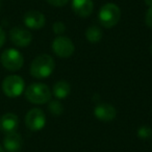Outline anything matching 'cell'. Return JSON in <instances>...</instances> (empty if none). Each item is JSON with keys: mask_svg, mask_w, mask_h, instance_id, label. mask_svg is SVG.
<instances>
[{"mask_svg": "<svg viewBox=\"0 0 152 152\" xmlns=\"http://www.w3.org/2000/svg\"><path fill=\"white\" fill-rule=\"evenodd\" d=\"M52 29H53V31H54V34H64V32H65L66 26H65V24H64L63 22H55V23L53 24Z\"/></svg>", "mask_w": 152, "mask_h": 152, "instance_id": "cell-18", "label": "cell"}, {"mask_svg": "<svg viewBox=\"0 0 152 152\" xmlns=\"http://www.w3.org/2000/svg\"><path fill=\"white\" fill-rule=\"evenodd\" d=\"M25 97L31 103L44 104L50 101L51 92L50 89L44 83H34L28 86V88L25 90Z\"/></svg>", "mask_w": 152, "mask_h": 152, "instance_id": "cell-2", "label": "cell"}, {"mask_svg": "<svg viewBox=\"0 0 152 152\" xmlns=\"http://www.w3.org/2000/svg\"><path fill=\"white\" fill-rule=\"evenodd\" d=\"M22 148V137L16 131L5 134L3 139V149L7 152H19Z\"/></svg>", "mask_w": 152, "mask_h": 152, "instance_id": "cell-12", "label": "cell"}, {"mask_svg": "<svg viewBox=\"0 0 152 152\" xmlns=\"http://www.w3.org/2000/svg\"><path fill=\"white\" fill-rule=\"evenodd\" d=\"M72 9L77 16L85 18L93 13L94 3L92 0H73Z\"/></svg>", "mask_w": 152, "mask_h": 152, "instance_id": "cell-13", "label": "cell"}, {"mask_svg": "<svg viewBox=\"0 0 152 152\" xmlns=\"http://www.w3.org/2000/svg\"><path fill=\"white\" fill-rule=\"evenodd\" d=\"M52 50L59 57L68 58L74 53L75 47L69 38L64 36H59L52 42Z\"/></svg>", "mask_w": 152, "mask_h": 152, "instance_id": "cell-6", "label": "cell"}, {"mask_svg": "<svg viewBox=\"0 0 152 152\" xmlns=\"http://www.w3.org/2000/svg\"><path fill=\"white\" fill-rule=\"evenodd\" d=\"M23 21L24 24L31 29H40L46 23L45 16L41 12L34 11V10H31V11H28L27 13H25L23 17Z\"/></svg>", "mask_w": 152, "mask_h": 152, "instance_id": "cell-9", "label": "cell"}, {"mask_svg": "<svg viewBox=\"0 0 152 152\" xmlns=\"http://www.w3.org/2000/svg\"><path fill=\"white\" fill-rule=\"evenodd\" d=\"M121 18V11L118 5L114 3H106L100 9L99 21L105 28H110L117 25Z\"/></svg>", "mask_w": 152, "mask_h": 152, "instance_id": "cell-3", "label": "cell"}, {"mask_svg": "<svg viewBox=\"0 0 152 152\" xmlns=\"http://www.w3.org/2000/svg\"><path fill=\"white\" fill-rule=\"evenodd\" d=\"M86 38L91 43H98L102 39L101 29L96 25H91L86 31Z\"/></svg>", "mask_w": 152, "mask_h": 152, "instance_id": "cell-15", "label": "cell"}, {"mask_svg": "<svg viewBox=\"0 0 152 152\" xmlns=\"http://www.w3.org/2000/svg\"><path fill=\"white\" fill-rule=\"evenodd\" d=\"M48 110L52 115L59 116L61 114H63L64 106H63V104L58 101V100H52V101H50V103H49Z\"/></svg>", "mask_w": 152, "mask_h": 152, "instance_id": "cell-16", "label": "cell"}, {"mask_svg": "<svg viewBox=\"0 0 152 152\" xmlns=\"http://www.w3.org/2000/svg\"><path fill=\"white\" fill-rule=\"evenodd\" d=\"M0 152H4V149H3V147L1 145H0Z\"/></svg>", "mask_w": 152, "mask_h": 152, "instance_id": "cell-23", "label": "cell"}, {"mask_svg": "<svg viewBox=\"0 0 152 152\" xmlns=\"http://www.w3.org/2000/svg\"><path fill=\"white\" fill-rule=\"evenodd\" d=\"M137 135L141 139H149L152 135V129L149 126H142L137 130Z\"/></svg>", "mask_w": 152, "mask_h": 152, "instance_id": "cell-17", "label": "cell"}, {"mask_svg": "<svg viewBox=\"0 0 152 152\" xmlns=\"http://www.w3.org/2000/svg\"><path fill=\"white\" fill-rule=\"evenodd\" d=\"M25 83L19 75H10L2 81V91L7 97H19L24 91Z\"/></svg>", "mask_w": 152, "mask_h": 152, "instance_id": "cell-5", "label": "cell"}, {"mask_svg": "<svg viewBox=\"0 0 152 152\" xmlns=\"http://www.w3.org/2000/svg\"><path fill=\"white\" fill-rule=\"evenodd\" d=\"M0 61L2 66L9 71H18L22 68L24 64L23 55L17 49L10 48L1 53Z\"/></svg>", "mask_w": 152, "mask_h": 152, "instance_id": "cell-4", "label": "cell"}, {"mask_svg": "<svg viewBox=\"0 0 152 152\" xmlns=\"http://www.w3.org/2000/svg\"><path fill=\"white\" fill-rule=\"evenodd\" d=\"M10 39L16 46L27 47L31 43L32 36L27 29L16 26V27L12 28L10 31Z\"/></svg>", "mask_w": 152, "mask_h": 152, "instance_id": "cell-8", "label": "cell"}, {"mask_svg": "<svg viewBox=\"0 0 152 152\" xmlns=\"http://www.w3.org/2000/svg\"><path fill=\"white\" fill-rule=\"evenodd\" d=\"M71 87L70 85L65 80H59L53 87V94L58 99H64L70 94Z\"/></svg>", "mask_w": 152, "mask_h": 152, "instance_id": "cell-14", "label": "cell"}, {"mask_svg": "<svg viewBox=\"0 0 152 152\" xmlns=\"http://www.w3.org/2000/svg\"><path fill=\"white\" fill-rule=\"evenodd\" d=\"M145 1H146V4L149 5V7H152V0H145Z\"/></svg>", "mask_w": 152, "mask_h": 152, "instance_id": "cell-22", "label": "cell"}, {"mask_svg": "<svg viewBox=\"0 0 152 152\" xmlns=\"http://www.w3.org/2000/svg\"><path fill=\"white\" fill-rule=\"evenodd\" d=\"M47 2L49 4L53 5V7H64L68 3L69 0H46Z\"/></svg>", "mask_w": 152, "mask_h": 152, "instance_id": "cell-19", "label": "cell"}, {"mask_svg": "<svg viewBox=\"0 0 152 152\" xmlns=\"http://www.w3.org/2000/svg\"><path fill=\"white\" fill-rule=\"evenodd\" d=\"M146 24L152 29V7H149L146 14Z\"/></svg>", "mask_w": 152, "mask_h": 152, "instance_id": "cell-20", "label": "cell"}, {"mask_svg": "<svg viewBox=\"0 0 152 152\" xmlns=\"http://www.w3.org/2000/svg\"><path fill=\"white\" fill-rule=\"evenodd\" d=\"M54 66V61L50 55L41 54L32 61L30 66V74L34 78H47L53 72Z\"/></svg>", "mask_w": 152, "mask_h": 152, "instance_id": "cell-1", "label": "cell"}, {"mask_svg": "<svg viewBox=\"0 0 152 152\" xmlns=\"http://www.w3.org/2000/svg\"><path fill=\"white\" fill-rule=\"evenodd\" d=\"M5 39H7V36H5L4 30H3L2 28L0 27V48H1V47L3 46V44H4Z\"/></svg>", "mask_w": 152, "mask_h": 152, "instance_id": "cell-21", "label": "cell"}, {"mask_svg": "<svg viewBox=\"0 0 152 152\" xmlns=\"http://www.w3.org/2000/svg\"><path fill=\"white\" fill-rule=\"evenodd\" d=\"M94 115L100 121L103 122H110L113 121L117 116V110L113 105L107 103L99 104L94 110Z\"/></svg>", "mask_w": 152, "mask_h": 152, "instance_id": "cell-10", "label": "cell"}, {"mask_svg": "<svg viewBox=\"0 0 152 152\" xmlns=\"http://www.w3.org/2000/svg\"><path fill=\"white\" fill-rule=\"evenodd\" d=\"M150 50H151V54H152V44H151V48H150Z\"/></svg>", "mask_w": 152, "mask_h": 152, "instance_id": "cell-24", "label": "cell"}, {"mask_svg": "<svg viewBox=\"0 0 152 152\" xmlns=\"http://www.w3.org/2000/svg\"><path fill=\"white\" fill-rule=\"evenodd\" d=\"M18 125H19V119L15 114L7 113L0 118V130L4 132L5 134L17 130Z\"/></svg>", "mask_w": 152, "mask_h": 152, "instance_id": "cell-11", "label": "cell"}, {"mask_svg": "<svg viewBox=\"0 0 152 152\" xmlns=\"http://www.w3.org/2000/svg\"><path fill=\"white\" fill-rule=\"evenodd\" d=\"M46 124L45 114L40 108H32L25 116V125L32 131L41 130Z\"/></svg>", "mask_w": 152, "mask_h": 152, "instance_id": "cell-7", "label": "cell"}]
</instances>
